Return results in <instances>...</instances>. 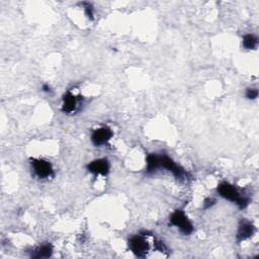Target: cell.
Returning a JSON list of instances; mask_svg holds the SVG:
<instances>
[{"label":"cell","instance_id":"1","mask_svg":"<svg viewBox=\"0 0 259 259\" xmlns=\"http://www.w3.org/2000/svg\"><path fill=\"white\" fill-rule=\"evenodd\" d=\"M218 193L222 197L226 198L228 201L235 203L240 209H244L249 204V200L247 197L243 196L241 192L237 189L235 185L230 183L223 182L218 185Z\"/></svg>","mask_w":259,"mask_h":259},{"label":"cell","instance_id":"2","mask_svg":"<svg viewBox=\"0 0 259 259\" xmlns=\"http://www.w3.org/2000/svg\"><path fill=\"white\" fill-rule=\"evenodd\" d=\"M158 163H159V168H164L168 170L177 179H181V181H187V179L191 178L190 174L186 170L177 165L171 158H169L166 155L158 156Z\"/></svg>","mask_w":259,"mask_h":259},{"label":"cell","instance_id":"3","mask_svg":"<svg viewBox=\"0 0 259 259\" xmlns=\"http://www.w3.org/2000/svg\"><path fill=\"white\" fill-rule=\"evenodd\" d=\"M169 224L176 227L184 235H189L193 232V226L187 216L182 210H176L169 219Z\"/></svg>","mask_w":259,"mask_h":259},{"label":"cell","instance_id":"4","mask_svg":"<svg viewBox=\"0 0 259 259\" xmlns=\"http://www.w3.org/2000/svg\"><path fill=\"white\" fill-rule=\"evenodd\" d=\"M130 250L138 257H144L150 250V244L146 239V233L135 235L129 241Z\"/></svg>","mask_w":259,"mask_h":259},{"label":"cell","instance_id":"5","mask_svg":"<svg viewBox=\"0 0 259 259\" xmlns=\"http://www.w3.org/2000/svg\"><path fill=\"white\" fill-rule=\"evenodd\" d=\"M31 165L35 174L38 178H50L54 176V168L52 164L44 159H31Z\"/></svg>","mask_w":259,"mask_h":259},{"label":"cell","instance_id":"6","mask_svg":"<svg viewBox=\"0 0 259 259\" xmlns=\"http://www.w3.org/2000/svg\"><path fill=\"white\" fill-rule=\"evenodd\" d=\"M82 105V97L76 96L71 91H67L63 96L62 111L64 113H72Z\"/></svg>","mask_w":259,"mask_h":259},{"label":"cell","instance_id":"7","mask_svg":"<svg viewBox=\"0 0 259 259\" xmlns=\"http://www.w3.org/2000/svg\"><path fill=\"white\" fill-rule=\"evenodd\" d=\"M113 133L109 127H102L93 131L91 135V141L95 146L106 145L112 137Z\"/></svg>","mask_w":259,"mask_h":259},{"label":"cell","instance_id":"8","mask_svg":"<svg viewBox=\"0 0 259 259\" xmlns=\"http://www.w3.org/2000/svg\"><path fill=\"white\" fill-rule=\"evenodd\" d=\"M255 227L250 221L247 220H241L240 223H239L238 231H237V241L238 242H242L247 240L250 237H252L255 233Z\"/></svg>","mask_w":259,"mask_h":259},{"label":"cell","instance_id":"9","mask_svg":"<svg viewBox=\"0 0 259 259\" xmlns=\"http://www.w3.org/2000/svg\"><path fill=\"white\" fill-rule=\"evenodd\" d=\"M87 170L94 175H108L110 171V163L107 159H96L87 165Z\"/></svg>","mask_w":259,"mask_h":259},{"label":"cell","instance_id":"10","mask_svg":"<svg viewBox=\"0 0 259 259\" xmlns=\"http://www.w3.org/2000/svg\"><path fill=\"white\" fill-rule=\"evenodd\" d=\"M53 253V246L50 243L43 244L41 246L37 247L33 252H32V257L33 258H48L51 257Z\"/></svg>","mask_w":259,"mask_h":259},{"label":"cell","instance_id":"11","mask_svg":"<svg viewBox=\"0 0 259 259\" xmlns=\"http://www.w3.org/2000/svg\"><path fill=\"white\" fill-rule=\"evenodd\" d=\"M242 45L246 50H255L258 46V37L253 34H247L243 37Z\"/></svg>","mask_w":259,"mask_h":259},{"label":"cell","instance_id":"12","mask_svg":"<svg viewBox=\"0 0 259 259\" xmlns=\"http://www.w3.org/2000/svg\"><path fill=\"white\" fill-rule=\"evenodd\" d=\"M157 169H159L158 155H155V154L148 155L146 159V172L152 173V172H155Z\"/></svg>","mask_w":259,"mask_h":259},{"label":"cell","instance_id":"13","mask_svg":"<svg viewBox=\"0 0 259 259\" xmlns=\"http://www.w3.org/2000/svg\"><path fill=\"white\" fill-rule=\"evenodd\" d=\"M82 5H84V10H85L86 16L90 19H93V8H92L91 4L88 2H83Z\"/></svg>","mask_w":259,"mask_h":259},{"label":"cell","instance_id":"14","mask_svg":"<svg viewBox=\"0 0 259 259\" xmlns=\"http://www.w3.org/2000/svg\"><path fill=\"white\" fill-rule=\"evenodd\" d=\"M258 96V90L256 88H248L246 90V97L248 99H255Z\"/></svg>","mask_w":259,"mask_h":259},{"label":"cell","instance_id":"15","mask_svg":"<svg viewBox=\"0 0 259 259\" xmlns=\"http://www.w3.org/2000/svg\"><path fill=\"white\" fill-rule=\"evenodd\" d=\"M214 204H215V200H213V198H207V200H206L205 203H204V208H205V209H209V208H211Z\"/></svg>","mask_w":259,"mask_h":259},{"label":"cell","instance_id":"16","mask_svg":"<svg viewBox=\"0 0 259 259\" xmlns=\"http://www.w3.org/2000/svg\"><path fill=\"white\" fill-rule=\"evenodd\" d=\"M43 90H44L45 92H51V88H50V86H48V85H44V86H43Z\"/></svg>","mask_w":259,"mask_h":259}]
</instances>
